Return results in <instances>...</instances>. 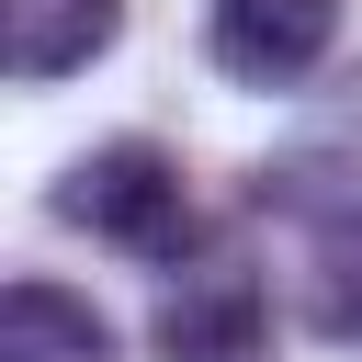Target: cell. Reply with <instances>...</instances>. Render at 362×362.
I'll return each instance as SVG.
<instances>
[{
	"mask_svg": "<svg viewBox=\"0 0 362 362\" xmlns=\"http://www.w3.org/2000/svg\"><path fill=\"white\" fill-rule=\"evenodd\" d=\"M260 204L272 215H362V68L351 79H328L305 113H294V136L272 147V170H260Z\"/></svg>",
	"mask_w": 362,
	"mask_h": 362,
	"instance_id": "cell-3",
	"label": "cell"
},
{
	"mask_svg": "<svg viewBox=\"0 0 362 362\" xmlns=\"http://www.w3.org/2000/svg\"><path fill=\"white\" fill-rule=\"evenodd\" d=\"M57 215L113 238V249H136V260H192V192L170 170V147H147V136H113V147L68 158Z\"/></svg>",
	"mask_w": 362,
	"mask_h": 362,
	"instance_id": "cell-1",
	"label": "cell"
},
{
	"mask_svg": "<svg viewBox=\"0 0 362 362\" xmlns=\"http://www.w3.org/2000/svg\"><path fill=\"white\" fill-rule=\"evenodd\" d=\"M294 317L339 351H362V215H305L294 226Z\"/></svg>",
	"mask_w": 362,
	"mask_h": 362,
	"instance_id": "cell-5",
	"label": "cell"
},
{
	"mask_svg": "<svg viewBox=\"0 0 362 362\" xmlns=\"http://www.w3.org/2000/svg\"><path fill=\"white\" fill-rule=\"evenodd\" d=\"M147 339H158V362H260L272 294H260V272L238 249H192V260H170Z\"/></svg>",
	"mask_w": 362,
	"mask_h": 362,
	"instance_id": "cell-2",
	"label": "cell"
},
{
	"mask_svg": "<svg viewBox=\"0 0 362 362\" xmlns=\"http://www.w3.org/2000/svg\"><path fill=\"white\" fill-rule=\"evenodd\" d=\"M0 362H113V328H102L90 294L23 272V283L0 294Z\"/></svg>",
	"mask_w": 362,
	"mask_h": 362,
	"instance_id": "cell-6",
	"label": "cell"
},
{
	"mask_svg": "<svg viewBox=\"0 0 362 362\" xmlns=\"http://www.w3.org/2000/svg\"><path fill=\"white\" fill-rule=\"evenodd\" d=\"M11 34V79H68L124 34V0H0Z\"/></svg>",
	"mask_w": 362,
	"mask_h": 362,
	"instance_id": "cell-7",
	"label": "cell"
},
{
	"mask_svg": "<svg viewBox=\"0 0 362 362\" xmlns=\"http://www.w3.org/2000/svg\"><path fill=\"white\" fill-rule=\"evenodd\" d=\"M339 34V0H215L204 11V57L249 90H294Z\"/></svg>",
	"mask_w": 362,
	"mask_h": 362,
	"instance_id": "cell-4",
	"label": "cell"
}]
</instances>
